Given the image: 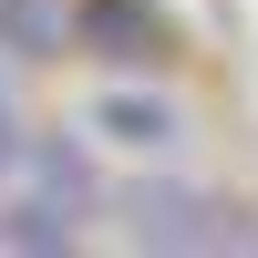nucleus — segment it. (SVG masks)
Segmentation results:
<instances>
[{
	"mask_svg": "<svg viewBox=\"0 0 258 258\" xmlns=\"http://www.w3.org/2000/svg\"><path fill=\"white\" fill-rule=\"evenodd\" d=\"M21 197L0 207V248H83V217H93V165L73 145H31L21 165Z\"/></svg>",
	"mask_w": 258,
	"mask_h": 258,
	"instance_id": "obj_1",
	"label": "nucleus"
},
{
	"mask_svg": "<svg viewBox=\"0 0 258 258\" xmlns=\"http://www.w3.org/2000/svg\"><path fill=\"white\" fill-rule=\"evenodd\" d=\"M124 238L135 248H248V227L217 197H186V186H135L124 197Z\"/></svg>",
	"mask_w": 258,
	"mask_h": 258,
	"instance_id": "obj_2",
	"label": "nucleus"
},
{
	"mask_svg": "<svg viewBox=\"0 0 258 258\" xmlns=\"http://www.w3.org/2000/svg\"><path fill=\"white\" fill-rule=\"evenodd\" d=\"M83 52H103V62H165L176 52V31L165 21H145V0H83Z\"/></svg>",
	"mask_w": 258,
	"mask_h": 258,
	"instance_id": "obj_3",
	"label": "nucleus"
},
{
	"mask_svg": "<svg viewBox=\"0 0 258 258\" xmlns=\"http://www.w3.org/2000/svg\"><path fill=\"white\" fill-rule=\"evenodd\" d=\"M93 135H103V145H124V155H176L186 114H176L165 93H103V103H93Z\"/></svg>",
	"mask_w": 258,
	"mask_h": 258,
	"instance_id": "obj_4",
	"label": "nucleus"
},
{
	"mask_svg": "<svg viewBox=\"0 0 258 258\" xmlns=\"http://www.w3.org/2000/svg\"><path fill=\"white\" fill-rule=\"evenodd\" d=\"M83 31V0H0V52L11 62H62Z\"/></svg>",
	"mask_w": 258,
	"mask_h": 258,
	"instance_id": "obj_5",
	"label": "nucleus"
},
{
	"mask_svg": "<svg viewBox=\"0 0 258 258\" xmlns=\"http://www.w3.org/2000/svg\"><path fill=\"white\" fill-rule=\"evenodd\" d=\"M31 165V135H21V103H11V83H0V186Z\"/></svg>",
	"mask_w": 258,
	"mask_h": 258,
	"instance_id": "obj_6",
	"label": "nucleus"
}]
</instances>
